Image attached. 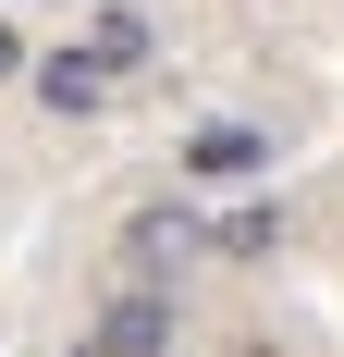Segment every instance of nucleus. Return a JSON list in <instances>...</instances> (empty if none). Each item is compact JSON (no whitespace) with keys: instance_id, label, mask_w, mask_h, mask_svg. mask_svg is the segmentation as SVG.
Instances as JSON below:
<instances>
[{"instance_id":"1","label":"nucleus","mask_w":344,"mask_h":357,"mask_svg":"<svg viewBox=\"0 0 344 357\" xmlns=\"http://www.w3.org/2000/svg\"><path fill=\"white\" fill-rule=\"evenodd\" d=\"M209 259V222L185 210V197H136V210L111 222V284H148V296H172L185 271Z\"/></svg>"},{"instance_id":"2","label":"nucleus","mask_w":344,"mask_h":357,"mask_svg":"<svg viewBox=\"0 0 344 357\" xmlns=\"http://www.w3.org/2000/svg\"><path fill=\"white\" fill-rule=\"evenodd\" d=\"M271 160H283V136H271V123H246V111H209V123L172 136V173H185V185H221V197H258Z\"/></svg>"},{"instance_id":"3","label":"nucleus","mask_w":344,"mask_h":357,"mask_svg":"<svg viewBox=\"0 0 344 357\" xmlns=\"http://www.w3.org/2000/svg\"><path fill=\"white\" fill-rule=\"evenodd\" d=\"M25 99L49 111V123H99V111L123 99V74H111L86 37H49V50H37V74H25Z\"/></svg>"},{"instance_id":"4","label":"nucleus","mask_w":344,"mask_h":357,"mask_svg":"<svg viewBox=\"0 0 344 357\" xmlns=\"http://www.w3.org/2000/svg\"><path fill=\"white\" fill-rule=\"evenodd\" d=\"M86 345H99V357H185V308L148 296V284H111L99 321H86Z\"/></svg>"},{"instance_id":"5","label":"nucleus","mask_w":344,"mask_h":357,"mask_svg":"<svg viewBox=\"0 0 344 357\" xmlns=\"http://www.w3.org/2000/svg\"><path fill=\"white\" fill-rule=\"evenodd\" d=\"M74 37H86V50L123 74V86L172 62V37H160V13H148V0H86V13H74Z\"/></svg>"},{"instance_id":"6","label":"nucleus","mask_w":344,"mask_h":357,"mask_svg":"<svg viewBox=\"0 0 344 357\" xmlns=\"http://www.w3.org/2000/svg\"><path fill=\"white\" fill-rule=\"evenodd\" d=\"M209 259H234V271H258V259H283V197H234V210L209 222Z\"/></svg>"},{"instance_id":"7","label":"nucleus","mask_w":344,"mask_h":357,"mask_svg":"<svg viewBox=\"0 0 344 357\" xmlns=\"http://www.w3.org/2000/svg\"><path fill=\"white\" fill-rule=\"evenodd\" d=\"M25 74H37V37L13 25V13H0V99H13V86H25Z\"/></svg>"},{"instance_id":"8","label":"nucleus","mask_w":344,"mask_h":357,"mask_svg":"<svg viewBox=\"0 0 344 357\" xmlns=\"http://www.w3.org/2000/svg\"><path fill=\"white\" fill-rule=\"evenodd\" d=\"M221 357H283V345H271V333H234V345H221Z\"/></svg>"},{"instance_id":"9","label":"nucleus","mask_w":344,"mask_h":357,"mask_svg":"<svg viewBox=\"0 0 344 357\" xmlns=\"http://www.w3.org/2000/svg\"><path fill=\"white\" fill-rule=\"evenodd\" d=\"M62 357H99V345H86V333H74V345H62Z\"/></svg>"}]
</instances>
